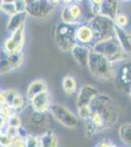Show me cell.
<instances>
[{
    "label": "cell",
    "instance_id": "6da1fadb",
    "mask_svg": "<svg viewBox=\"0 0 131 147\" xmlns=\"http://www.w3.org/2000/svg\"><path fill=\"white\" fill-rule=\"evenodd\" d=\"M90 109L91 116L85 121V134L90 138L97 134L112 129L120 118V109L107 94L99 93L90 104Z\"/></svg>",
    "mask_w": 131,
    "mask_h": 147
},
{
    "label": "cell",
    "instance_id": "7a4b0ae2",
    "mask_svg": "<svg viewBox=\"0 0 131 147\" xmlns=\"http://www.w3.org/2000/svg\"><path fill=\"white\" fill-rule=\"evenodd\" d=\"M91 50L105 56L110 62H112L113 64L120 63L122 61L131 58V54L127 53L122 48V46H121V44L120 43L116 35L111 37V38L105 39L103 41L95 43L91 47Z\"/></svg>",
    "mask_w": 131,
    "mask_h": 147
},
{
    "label": "cell",
    "instance_id": "3957f363",
    "mask_svg": "<svg viewBox=\"0 0 131 147\" xmlns=\"http://www.w3.org/2000/svg\"><path fill=\"white\" fill-rule=\"evenodd\" d=\"M90 74L99 80H110L115 79V64L101 54L91 50L88 61Z\"/></svg>",
    "mask_w": 131,
    "mask_h": 147
},
{
    "label": "cell",
    "instance_id": "277c9868",
    "mask_svg": "<svg viewBox=\"0 0 131 147\" xmlns=\"http://www.w3.org/2000/svg\"><path fill=\"white\" fill-rule=\"evenodd\" d=\"M78 25H71L60 22L56 25L54 32V37L57 45L62 51L71 52L77 42V30Z\"/></svg>",
    "mask_w": 131,
    "mask_h": 147
},
{
    "label": "cell",
    "instance_id": "5b68a950",
    "mask_svg": "<svg viewBox=\"0 0 131 147\" xmlns=\"http://www.w3.org/2000/svg\"><path fill=\"white\" fill-rule=\"evenodd\" d=\"M88 24L92 28L93 32H94L95 43L111 38L116 35L115 23L113 20L107 17H104L102 15L97 16V17L92 18Z\"/></svg>",
    "mask_w": 131,
    "mask_h": 147
},
{
    "label": "cell",
    "instance_id": "8992f818",
    "mask_svg": "<svg viewBox=\"0 0 131 147\" xmlns=\"http://www.w3.org/2000/svg\"><path fill=\"white\" fill-rule=\"evenodd\" d=\"M59 1H48V0H30L27 1L28 15L37 19L47 18L54 12Z\"/></svg>",
    "mask_w": 131,
    "mask_h": 147
},
{
    "label": "cell",
    "instance_id": "52a82bcc",
    "mask_svg": "<svg viewBox=\"0 0 131 147\" xmlns=\"http://www.w3.org/2000/svg\"><path fill=\"white\" fill-rule=\"evenodd\" d=\"M49 113L58 123L66 127L75 129L78 124L77 117L69 108L61 104L54 103L51 105Z\"/></svg>",
    "mask_w": 131,
    "mask_h": 147
},
{
    "label": "cell",
    "instance_id": "ba28073f",
    "mask_svg": "<svg viewBox=\"0 0 131 147\" xmlns=\"http://www.w3.org/2000/svg\"><path fill=\"white\" fill-rule=\"evenodd\" d=\"M66 3L61 10L62 22L71 25L83 24L82 19L84 18V12L82 6L78 4V2L66 1Z\"/></svg>",
    "mask_w": 131,
    "mask_h": 147
},
{
    "label": "cell",
    "instance_id": "9c48e42d",
    "mask_svg": "<svg viewBox=\"0 0 131 147\" xmlns=\"http://www.w3.org/2000/svg\"><path fill=\"white\" fill-rule=\"evenodd\" d=\"M118 67H115V80L116 84L124 92L129 94L131 89V58L120 63Z\"/></svg>",
    "mask_w": 131,
    "mask_h": 147
},
{
    "label": "cell",
    "instance_id": "30bf717a",
    "mask_svg": "<svg viewBox=\"0 0 131 147\" xmlns=\"http://www.w3.org/2000/svg\"><path fill=\"white\" fill-rule=\"evenodd\" d=\"M25 45V25L16 32H12L4 42V51L7 54H15L22 52Z\"/></svg>",
    "mask_w": 131,
    "mask_h": 147
},
{
    "label": "cell",
    "instance_id": "8fae6325",
    "mask_svg": "<svg viewBox=\"0 0 131 147\" xmlns=\"http://www.w3.org/2000/svg\"><path fill=\"white\" fill-rule=\"evenodd\" d=\"M50 113H41L33 111L28 117V125L32 129L40 131L41 134L49 129L50 125Z\"/></svg>",
    "mask_w": 131,
    "mask_h": 147
},
{
    "label": "cell",
    "instance_id": "7c38bea8",
    "mask_svg": "<svg viewBox=\"0 0 131 147\" xmlns=\"http://www.w3.org/2000/svg\"><path fill=\"white\" fill-rule=\"evenodd\" d=\"M99 95V91L96 87L90 84H85L80 88L77 94V109L81 107H87L90 106L92 101Z\"/></svg>",
    "mask_w": 131,
    "mask_h": 147
},
{
    "label": "cell",
    "instance_id": "4fadbf2b",
    "mask_svg": "<svg viewBox=\"0 0 131 147\" xmlns=\"http://www.w3.org/2000/svg\"><path fill=\"white\" fill-rule=\"evenodd\" d=\"M75 37H77V44L88 46V47H90V48H91L95 43L94 32H93L92 28L90 27L88 23L78 25Z\"/></svg>",
    "mask_w": 131,
    "mask_h": 147
},
{
    "label": "cell",
    "instance_id": "5bb4252c",
    "mask_svg": "<svg viewBox=\"0 0 131 147\" xmlns=\"http://www.w3.org/2000/svg\"><path fill=\"white\" fill-rule=\"evenodd\" d=\"M28 101H30V106H32L33 111L41 112V113L49 112L50 107H51V105H52L51 96H50V93L48 92V90L34 96L33 98H32Z\"/></svg>",
    "mask_w": 131,
    "mask_h": 147
},
{
    "label": "cell",
    "instance_id": "9a60e30c",
    "mask_svg": "<svg viewBox=\"0 0 131 147\" xmlns=\"http://www.w3.org/2000/svg\"><path fill=\"white\" fill-rule=\"evenodd\" d=\"M71 52L73 58L77 63V65H79L81 68L88 67V61H89V56L91 53L90 47L81 45V44H75Z\"/></svg>",
    "mask_w": 131,
    "mask_h": 147
},
{
    "label": "cell",
    "instance_id": "2e32d148",
    "mask_svg": "<svg viewBox=\"0 0 131 147\" xmlns=\"http://www.w3.org/2000/svg\"><path fill=\"white\" fill-rule=\"evenodd\" d=\"M118 8H120V2L118 1L104 0V1H102L101 15L114 21L118 14Z\"/></svg>",
    "mask_w": 131,
    "mask_h": 147
},
{
    "label": "cell",
    "instance_id": "e0dca14e",
    "mask_svg": "<svg viewBox=\"0 0 131 147\" xmlns=\"http://www.w3.org/2000/svg\"><path fill=\"white\" fill-rule=\"evenodd\" d=\"M48 89V85H47L46 80H35L28 84L27 88V98L30 100L34 96L38 95L44 91H47Z\"/></svg>",
    "mask_w": 131,
    "mask_h": 147
},
{
    "label": "cell",
    "instance_id": "ac0fdd59",
    "mask_svg": "<svg viewBox=\"0 0 131 147\" xmlns=\"http://www.w3.org/2000/svg\"><path fill=\"white\" fill-rule=\"evenodd\" d=\"M28 13L27 12H20V13H16L15 15L11 16L9 18L8 22H7L6 30L9 32H16L18 28H20L22 26L25 25V22L28 18Z\"/></svg>",
    "mask_w": 131,
    "mask_h": 147
},
{
    "label": "cell",
    "instance_id": "d6986e66",
    "mask_svg": "<svg viewBox=\"0 0 131 147\" xmlns=\"http://www.w3.org/2000/svg\"><path fill=\"white\" fill-rule=\"evenodd\" d=\"M41 147H58L59 138L53 130L48 129L40 136Z\"/></svg>",
    "mask_w": 131,
    "mask_h": 147
},
{
    "label": "cell",
    "instance_id": "ffe728a7",
    "mask_svg": "<svg viewBox=\"0 0 131 147\" xmlns=\"http://www.w3.org/2000/svg\"><path fill=\"white\" fill-rule=\"evenodd\" d=\"M62 86H63V89L65 91V93L69 94H73L75 91H77V80L73 77V76H66L64 77L63 82H62Z\"/></svg>",
    "mask_w": 131,
    "mask_h": 147
},
{
    "label": "cell",
    "instance_id": "44dd1931",
    "mask_svg": "<svg viewBox=\"0 0 131 147\" xmlns=\"http://www.w3.org/2000/svg\"><path fill=\"white\" fill-rule=\"evenodd\" d=\"M118 136L124 145L131 147V124H123L120 127Z\"/></svg>",
    "mask_w": 131,
    "mask_h": 147
},
{
    "label": "cell",
    "instance_id": "7402d4cb",
    "mask_svg": "<svg viewBox=\"0 0 131 147\" xmlns=\"http://www.w3.org/2000/svg\"><path fill=\"white\" fill-rule=\"evenodd\" d=\"M8 55V62L12 70L20 68L24 62V54L23 52H19L15 54H7Z\"/></svg>",
    "mask_w": 131,
    "mask_h": 147
},
{
    "label": "cell",
    "instance_id": "603a6c76",
    "mask_svg": "<svg viewBox=\"0 0 131 147\" xmlns=\"http://www.w3.org/2000/svg\"><path fill=\"white\" fill-rule=\"evenodd\" d=\"M0 11L8 16L15 15L17 12L15 1H0Z\"/></svg>",
    "mask_w": 131,
    "mask_h": 147
},
{
    "label": "cell",
    "instance_id": "cb8c5ba5",
    "mask_svg": "<svg viewBox=\"0 0 131 147\" xmlns=\"http://www.w3.org/2000/svg\"><path fill=\"white\" fill-rule=\"evenodd\" d=\"M12 71L8 62V55L5 51L0 52V74H6Z\"/></svg>",
    "mask_w": 131,
    "mask_h": 147
},
{
    "label": "cell",
    "instance_id": "d4e9b609",
    "mask_svg": "<svg viewBox=\"0 0 131 147\" xmlns=\"http://www.w3.org/2000/svg\"><path fill=\"white\" fill-rule=\"evenodd\" d=\"M88 7L91 15L94 17L101 15V7H102V1L101 0H94V1H89L88 2Z\"/></svg>",
    "mask_w": 131,
    "mask_h": 147
},
{
    "label": "cell",
    "instance_id": "484cf974",
    "mask_svg": "<svg viewBox=\"0 0 131 147\" xmlns=\"http://www.w3.org/2000/svg\"><path fill=\"white\" fill-rule=\"evenodd\" d=\"M114 23H115L116 27L120 28H125L127 27L128 23H129V20H128V17L125 14L118 13V16H116L115 18V20H114Z\"/></svg>",
    "mask_w": 131,
    "mask_h": 147
},
{
    "label": "cell",
    "instance_id": "4316f807",
    "mask_svg": "<svg viewBox=\"0 0 131 147\" xmlns=\"http://www.w3.org/2000/svg\"><path fill=\"white\" fill-rule=\"evenodd\" d=\"M26 142H27V147H41L40 136L36 134H28L26 137Z\"/></svg>",
    "mask_w": 131,
    "mask_h": 147
},
{
    "label": "cell",
    "instance_id": "83f0119b",
    "mask_svg": "<svg viewBox=\"0 0 131 147\" xmlns=\"http://www.w3.org/2000/svg\"><path fill=\"white\" fill-rule=\"evenodd\" d=\"M7 125L11 127H14V129H20L22 127V119L21 117L18 115L17 113L13 114L8 120H7Z\"/></svg>",
    "mask_w": 131,
    "mask_h": 147
},
{
    "label": "cell",
    "instance_id": "f1b7e54d",
    "mask_svg": "<svg viewBox=\"0 0 131 147\" xmlns=\"http://www.w3.org/2000/svg\"><path fill=\"white\" fill-rule=\"evenodd\" d=\"M15 139L16 138H14V137H12L9 136V134H7L4 132V134L1 136V137H0V146L1 147H12Z\"/></svg>",
    "mask_w": 131,
    "mask_h": 147
},
{
    "label": "cell",
    "instance_id": "f546056e",
    "mask_svg": "<svg viewBox=\"0 0 131 147\" xmlns=\"http://www.w3.org/2000/svg\"><path fill=\"white\" fill-rule=\"evenodd\" d=\"M13 114H15V111L12 109L10 106L7 105V104H4V105L0 106V115L4 118V119L8 120L9 118L11 117Z\"/></svg>",
    "mask_w": 131,
    "mask_h": 147
},
{
    "label": "cell",
    "instance_id": "4dcf8cb0",
    "mask_svg": "<svg viewBox=\"0 0 131 147\" xmlns=\"http://www.w3.org/2000/svg\"><path fill=\"white\" fill-rule=\"evenodd\" d=\"M77 112H78V116H79V118H81L84 122L89 119V117L91 116V109H90V106L78 108Z\"/></svg>",
    "mask_w": 131,
    "mask_h": 147
},
{
    "label": "cell",
    "instance_id": "1f68e13d",
    "mask_svg": "<svg viewBox=\"0 0 131 147\" xmlns=\"http://www.w3.org/2000/svg\"><path fill=\"white\" fill-rule=\"evenodd\" d=\"M17 92L15 89H6V90H4V93H5V99H6V104L7 105H9L11 107V104L12 102H13L14 98H15Z\"/></svg>",
    "mask_w": 131,
    "mask_h": 147
},
{
    "label": "cell",
    "instance_id": "d6a6232c",
    "mask_svg": "<svg viewBox=\"0 0 131 147\" xmlns=\"http://www.w3.org/2000/svg\"><path fill=\"white\" fill-rule=\"evenodd\" d=\"M17 12H27V1L26 0H15Z\"/></svg>",
    "mask_w": 131,
    "mask_h": 147
},
{
    "label": "cell",
    "instance_id": "836d02e7",
    "mask_svg": "<svg viewBox=\"0 0 131 147\" xmlns=\"http://www.w3.org/2000/svg\"><path fill=\"white\" fill-rule=\"evenodd\" d=\"M12 147H27V142H26V138L18 136L14 140L13 146Z\"/></svg>",
    "mask_w": 131,
    "mask_h": 147
},
{
    "label": "cell",
    "instance_id": "e575fe53",
    "mask_svg": "<svg viewBox=\"0 0 131 147\" xmlns=\"http://www.w3.org/2000/svg\"><path fill=\"white\" fill-rule=\"evenodd\" d=\"M112 146V143H110L109 141H101L97 144L96 147H111Z\"/></svg>",
    "mask_w": 131,
    "mask_h": 147
},
{
    "label": "cell",
    "instance_id": "d590c367",
    "mask_svg": "<svg viewBox=\"0 0 131 147\" xmlns=\"http://www.w3.org/2000/svg\"><path fill=\"white\" fill-rule=\"evenodd\" d=\"M7 125V120L4 119L1 115H0V127H5Z\"/></svg>",
    "mask_w": 131,
    "mask_h": 147
},
{
    "label": "cell",
    "instance_id": "8d00e7d4",
    "mask_svg": "<svg viewBox=\"0 0 131 147\" xmlns=\"http://www.w3.org/2000/svg\"><path fill=\"white\" fill-rule=\"evenodd\" d=\"M128 43H129V46L131 48V32H128Z\"/></svg>",
    "mask_w": 131,
    "mask_h": 147
},
{
    "label": "cell",
    "instance_id": "74e56055",
    "mask_svg": "<svg viewBox=\"0 0 131 147\" xmlns=\"http://www.w3.org/2000/svg\"><path fill=\"white\" fill-rule=\"evenodd\" d=\"M4 129H5V127H0V137L4 134Z\"/></svg>",
    "mask_w": 131,
    "mask_h": 147
},
{
    "label": "cell",
    "instance_id": "f35d334b",
    "mask_svg": "<svg viewBox=\"0 0 131 147\" xmlns=\"http://www.w3.org/2000/svg\"><path fill=\"white\" fill-rule=\"evenodd\" d=\"M111 147H118V146L115 145V144H112V146H111Z\"/></svg>",
    "mask_w": 131,
    "mask_h": 147
},
{
    "label": "cell",
    "instance_id": "ab89813d",
    "mask_svg": "<svg viewBox=\"0 0 131 147\" xmlns=\"http://www.w3.org/2000/svg\"><path fill=\"white\" fill-rule=\"evenodd\" d=\"M129 96H130V98H131V89H130V92H129Z\"/></svg>",
    "mask_w": 131,
    "mask_h": 147
},
{
    "label": "cell",
    "instance_id": "60d3db41",
    "mask_svg": "<svg viewBox=\"0 0 131 147\" xmlns=\"http://www.w3.org/2000/svg\"><path fill=\"white\" fill-rule=\"evenodd\" d=\"M0 52H1V51H0Z\"/></svg>",
    "mask_w": 131,
    "mask_h": 147
},
{
    "label": "cell",
    "instance_id": "b9f144b4",
    "mask_svg": "<svg viewBox=\"0 0 131 147\" xmlns=\"http://www.w3.org/2000/svg\"></svg>",
    "mask_w": 131,
    "mask_h": 147
}]
</instances>
